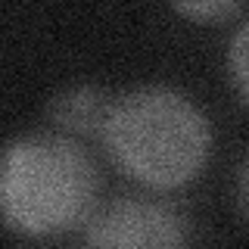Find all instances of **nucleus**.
<instances>
[{
  "mask_svg": "<svg viewBox=\"0 0 249 249\" xmlns=\"http://www.w3.org/2000/svg\"><path fill=\"white\" fill-rule=\"evenodd\" d=\"M97 168L62 134H28L0 146V224L25 237L81 228L97 209Z\"/></svg>",
  "mask_w": 249,
  "mask_h": 249,
  "instance_id": "obj_1",
  "label": "nucleus"
},
{
  "mask_svg": "<svg viewBox=\"0 0 249 249\" xmlns=\"http://www.w3.org/2000/svg\"><path fill=\"white\" fill-rule=\"evenodd\" d=\"M100 140L124 175L156 190H171L202 171L212 134L206 115L184 93L137 88L109 103Z\"/></svg>",
  "mask_w": 249,
  "mask_h": 249,
  "instance_id": "obj_2",
  "label": "nucleus"
},
{
  "mask_svg": "<svg viewBox=\"0 0 249 249\" xmlns=\"http://www.w3.org/2000/svg\"><path fill=\"white\" fill-rule=\"evenodd\" d=\"M88 249H190V224L175 206L143 196H119L84 221Z\"/></svg>",
  "mask_w": 249,
  "mask_h": 249,
  "instance_id": "obj_3",
  "label": "nucleus"
},
{
  "mask_svg": "<svg viewBox=\"0 0 249 249\" xmlns=\"http://www.w3.org/2000/svg\"><path fill=\"white\" fill-rule=\"evenodd\" d=\"M109 103L103 90L81 84V88H69L50 103V119L69 134H84V137H100L109 112Z\"/></svg>",
  "mask_w": 249,
  "mask_h": 249,
  "instance_id": "obj_4",
  "label": "nucleus"
},
{
  "mask_svg": "<svg viewBox=\"0 0 249 249\" xmlns=\"http://www.w3.org/2000/svg\"><path fill=\"white\" fill-rule=\"evenodd\" d=\"M231 72H233V81H237L240 93L249 103V22L237 31V37L231 44Z\"/></svg>",
  "mask_w": 249,
  "mask_h": 249,
  "instance_id": "obj_5",
  "label": "nucleus"
},
{
  "mask_svg": "<svg viewBox=\"0 0 249 249\" xmlns=\"http://www.w3.org/2000/svg\"><path fill=\"white\" fill-rule=\"evenodd\" d=\"M178 13H184V16H193V19H218V16H231V13H237L240 6L237 3H178L175 6Z\"/></svg>",
  "mask_w": 249,
  "mask_h": 249,
  "instance_id": "obj_6",
  "label": "nucleus"
},
{
  "mask_svg": "<svg viewBox=\"0 0 249 249\" xmlns=\"http://www.w3.org/2000/svg\"><path fill=\"white\" fill-rule=\"evenodd\" d=\"M237 196H240V206L243 212L249 215V162L240 168V181H237Z\"/></svg>",
  "mask_w": 249,
  "mask_h": 249,
  "instance_id": "obj_7",
  "label": "nucleus"
}]
</instances>
